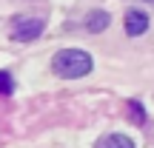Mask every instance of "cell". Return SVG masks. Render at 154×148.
<instances>
[{"label":"cell","mask_w":154,"mask_h":148,"mask_svg":"<svg viewBox=\"0 0 154 148\" xmlns=\"http://www.w3.org/2000/svg\"><path fill=\"white\" fill-rule=\"evenodd\" d=\"M91 68H94V60L83 49H63L51 57V71L57 77H66V80H80Z\"/></svg>","instance_id":"1"},{"label":"cell","mask_w":154,"mask_h":148,"mask_svg":"<svg viewBox=\"0 0 154 148\" xmlns=\"http://www.w3.org/2000/svg\"><path fill=\"white\" fill-rule=\"evenodd\" d=\"M11 88H14V80H11L9 71H0V97H9Z\"/></svg>","instance_id":"6"},{"label":"cell","mask_w":154,"mask_h":148,"mask_svg":"<svg viewBox=\"0 0 154 148\" xmlns=\"http://www.w3.org/2000/svg\"><path fill=\"white\" fill-rule=\"evenodd\" d=\"M46 23L40 20V17H20V20L14 23V32H11V37L17 40V43H32V40H37L40 34H43Z\"/></svg>","instance_id":"2"},{"label":"cell","mask_w":154,"mask_h":148,"mask_svg":"<svg viewBox=\"0 0 154 148\" xmlns=\"http://www.w3.org/2000/svg\"><path fill=\"white\" fill-rule=\"evenodd\" d=\"M109 23H111L109 11H100V9H97V11H88V17H86V29H88L91 34H100Z\"/></svg>","instance_id":"4"},{"label":"cell","mask_w":154,"mask_h":148,"mask_svg":"<svg viewBox=\"0 0 154 148\" xmlns=\"http://www.w3.org/2000/svg\"><path fill=\"white\" fill-rule=\"evenodd\" d=\"M149 32V14L140 9H128L126 11V34L128 37H140Z\"/></svg>","instance_id":"3"},{"label":"cell","mask_w":154,"mask_h":148,"mask_svg":"<svg viewBox=\"0 0 154 148\" xmlns=\"http://www.w3.org/2000/svg\"><path fill=\"white\" fill-rule=\"evenodd\" d=\"M131 114H134V122H140V125L146 122V114H143V108H140V103H131Z\"/></svg>","instance_id":"7"},{"label":"cell","mask_w":154,"mask_h":148,"mask_svg":"<svg viewBox=\"0 0 154 148\" xmlns=\"http://www.w3.org/2000/svg\"><path fill=\"white\" fill-rule=\"evenodd\" d=\"M143 3H151V6H154V0H143Z\"/></svg>","instance_id":"8"},{"label":"cell","mask_w":154,"mask_h":148,"mask_svg":"<svg viewBox=\"0 0 154 148\" xmlns=\"http://www.w3.org/2000/svg\"><path fill=\"white\" fill-rule=\"evenodd\" d=\"M94 148H134V143L126 137V134H106V137L97 140Z\"/></svg>","instance_id":"5"}]
</instances>
